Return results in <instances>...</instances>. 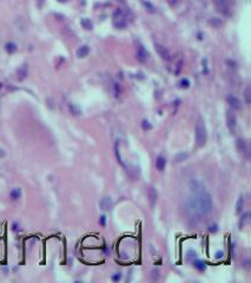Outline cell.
Segmentation results:
<instances>
[{"mask_svg":"<svg viewBox=\"0 0 251 283\" xmlns=\"http://www.w3.org/2000/svg\"><path fill=\"white\" fill-rule=\"evenodd\" d=\"M187 157H189L187 154L181 152V154H177V155L175 156V160H176V162H178V163H181V162H183V160H185Z\"/></svg>","mask_w":251,"mask_h":283,"instance_id":"2e32d148","label":"cell"},{"mask_svg":"<svg viewBox=\"0 0 251 283\" xmlns=\"http://www.w3.org/2000/svg\"><path fill=\"white\" fill-rule=\"evenodd\" d=\"M147 197H149L150 205H151V207H154V204H156V202H157L158 195H157V191L154 190L153 186H150V188H149V190H147Z\"/></svg>","mask_w":251,"mask_h":283,"instance_id":"ba28073f","label":"cell"},{"mask_svg":"<svg viewBox=\"0 0 251 283\" xmlns=\"http://www.w3.org/2000/svg\"><path fill=\"white\" fill-rule=\"evenodd\" d=\"M113 25L117 28H124L126 26V17L123 11H116L113 15Z\"/></svg>","mask_w":251,"mask_h":283,"instance_id":"3957f363","label":"cell"},{"mask_svg":"<svg viewBox=\"0 0 251 283\" xmlns=\"http://www.w3.org/2000/svg\"><path fill=\"white\" fill-rule=\"evenodd\" d=\"M147 52H146V50L140 45L139 47H138V50H137V59L139 60L140 63H145L146 60H147Z\"/></svg>","mask_w":251,"mask_h":283,"instance_id":"9c48e42d","label":"cell"},{"mask_svg":"<svg viewBox=\"0 0 251 283\" xmlns=\"http://www.w3.org/2000/svg\"><path fill=\"white\" fill-rule=\"evenodd\" d=\"M226 100H228V104L232 107V110H240V101L237 97L232 96V95H229L226 97Z\"/></svg>","mask_w":251,"mask_h":283,"instance_id":"52a82bcc","label":"cell"},{"mask_svg":"<svg viewBox=\"0 0 251 283\" xmlns=\"http://www.w3.org/2000/svg\"><path fill=\"white\" fill-rule=\"evenodd\" d=\"M113 89H114V96H116V97H119V95H120V87H119V85L114 84L113 85Z\"/></svg>","mask_w":251,"mask_h":283,"instance_id":"44dd1931","label":"cell"},{"mask_svg":"<svg viewBox=\"0 0 251 283\" xmlns=\"http://www.w3.org/2000/svg\"><path fill=\"white\" fill-rule=\"evenodd\" d=\"M99 205H100V209H101V210H104V211L109 210V209H110V208L112 207V199H111V197H109V196L104 197L103 199H101V201H100Z\"/></svg>","mask_w":251,"mask_h":283,"instance_id":"30bf717a","label":"cell"},{"mask_svg":"<svg viewBox=\"0 0 251 283\" xmlns=\"http://www.w3.org/2000/svg\"><path fill=\"white\" fill-rule=\"evenodd\" d=\"M243 207H244V198H243V196H239V198H238V201H237V205H236V212H237L238 215L242 213Z\"/></svg>","mask_w":251,"mask_h":283,"instance_id":"4fadbf2b","label":"cell"},{"mask_svg":"<svg viewBox=\"0 0 251 283\" xmlns=\"http://www.w3.org/2000/svg\"><path fill=\"white\" fill-rule=\"evenodd\" d=\"M159 277H160V275H159V271H158V270H152V271H151V280H152V281L159 280Z\"/></svg>","mask_w":251,"mask_h":283,"instance_id":"ffe728a7","label":"cell"},{"mask_svg":"<svg viewBox=\"0 0 251 283\" xmlns=\"http://www.w3.org/2000/svg\"><path fill=\"white\" fill-rule=\"evenodd\" d=\"M194 266H195V268H197L198 270H200V271H203V270H205V263H203L202 261H194Z\"/></svg>","mask_w":251,"mask_h":283,"instance_id":"e0dca14e","label":"cell"},{"mask_svg":"<svg viewBox=\"0 0 251 283\" xmlns=\"http://www.w3.org/2000/svg\"><path fill=\"white\" fill-rule=\"evenodd\" d=\"M217 230H218V225H217L216 223H213V224H210V226H209V231H210V232H217Z\"/></svg>","mask_w":251,"mask_h":283,"instance_id":"7402d4cb","label":"cell"},{"mask_svg":"<svg viewBox=\"0 0 251 283\" xmlns=\"http://www.w3.org/2000/svg\"><path fill=\"white\" fill-rule=\"evenodd\" d=\"M154 47H156L157 53L159 54V57H160L163 60H170V52H169V50H167L165 46H163V45H160V44H156Z\"/></svg>","mask_w":251,"mask_h":283,"instance_id":"5b68a950","label":"cell"},{"mask_svg":"<svg viewBox=\"0 0 251 283\" xmlns=\"http://www.w3.org/2000/svg\"><path fill=\"white\" fill-rule=\"evenodd\" d=\"M189 85H190V82L187 80V79H183L181 82V86L183 87V89H186V87H189Z\"/></svg>","mask_w":251,"mask_h":283,"instance_id":"603a6c76","label":"cell"},{"mask_svg":"<svg viewBox=\"0 0 251 283\" xmlns=\"http://www.w3.org/2000/svg\"><path fill=\"white\" fill-rule=\"evenodd\" d=\"M196 142L198 146H203L206 142V127L202 119H199L196 124Z\"/></svg>","mask_w":251,"mask_h":283,"instance_id":"6da1fadb","label":"cell"},{"mask_svg":"<svg viewBox=\"0 0 251 283\" xmlns=\"http://www.w3.org/2000/svg\"><path fill=\"white\" fill-rule=\"evenodd\" d=\"M143 127H144L145 130H147V129H151V125L149 124V122H146V120H144V122H143Z\"/></svg>","mask_w":251,"mask_h":283,"instance_id":"484cf974","label":"cell"},{"mask_svg":"<svg viewBox=\"0 0 251 283\" xmlns=\"http://www.w3.org/2000/svg\"><path fill=\"white\" fill-rule=\"evenodd\" d=\"M99 223L101 224L103 226L106 225V217L103 215V216H100V218H99Z\"/></svg>","mask_w":251,"mask_h":283,"instance_id":"cb8c5ba5","label":"cell"},{"mask_svg":"<svg viewBox=\"0 0 251 283\" xmlns=\"http://www.w3.org/2000/svg\"><path fill=\"white\" fill-rule=\"evenodd\" d=\"M88 52H90L88 46H87V45H83V46H80V47L77 50V56L79 57V58H84V57H86L88 54Z\"/></svg>","mask_w":251,"mask_h":283,"instance_id":"7c38bea8","label":"cell"},{"mask_svg":"<svg viewBox=\"0 0 251 283\" xmlns=\"http://www.w3.org/2000/svg\"><path fill=\"white\" fill-rule=\"evenodd\" d=\"M15 50H17L15 44H13V42H8V44H6V51H7L8 53H13V52H15Z\"/></svg>","mask_w":251,"mask_h":283,"instance_id":"ac0fdd59","label":"cell"},{"mask_svg":"<svg viewBox=\"0 0 251 283\" xmlns=\"http://www.w3.org/2000/svg\"><path fill=\"white\" fill-rule=\"evenodd\" d=\"M82 25H83L86 30H91V28H92V24H91V21H90L88 19H83V20H82Z\"/></svg>","mask_w":251,"mask_h":283,"instance_id":"d6986e66","label":"cell"},{"mask_svg":"<svg viewBox=\"0 0 251 283\" xmlns=\"http://www.w3.org/2000/svg\"><path fill=\"white\" fill-rule=\"evenodd\" d=\"M226 124H228L230 132H235V130H236V116L234 114L232 111L226 112Z\"/></svg>","mask_w":251,"mask_h":283,"instance_id":"277c9868","label":"cell"},{"mask_svg":"<svg viewBox=\"0 0 251 283\" xmlns=\"http://www.w3.org/2000/svg\"><path fill=\"white\" fill-rule=\"evenodd\" d=\"M166 165V159L163 157V156H158L157 159H156V168L158 171H163L164 168Z\"/></svg>","mask_w":251,"mask_h":283,"instance_id":"8fae6325","label":"cell"},{"mask_svg":"<svg viewBox=\"0 0 251 283\" xmlns=\"http://www.w3.org/2000/svg\"><path fill=\"white\" fill-rule=\"evenodd\" d=\"M112 280H113V281H116V282H117V281H119V280H122V274H120V272H118V274L113 275V276H112Z\"/></svg>","mask_w":251,"mask_h":283,"instance_id":"d4e9b609","label":"cell"},{"mask_svg":"<svg viewBox=\"0 0 251 283\" xmlns=\"http://www.w3.org/2000/svg\"><path fill=\"white\" fill-rule=\"evenodd\" d=\"M236 145H237V150L240 152V154H243V155L245 156V157H249V146H248V143L244 141V139H237V143H236Z\"/></svg>","mask_w":251,"mask_h":283,"instance_id":"8992f818","label":"cell"},{"mask_svg":"<svg viewBox=\"0 0 251 283\" xmlns=\"http://www.w3.org/2000/svg\"><path fill=\"white\" fill-rule=\"evenodd\" d=\"M223 255L224 254L222 253V251H217V254H216V258H217V260H221V258L223 257Z\"/></svg>","mask_w":251,"mask_h":283,"instance_id":"4316f807","label":"cell"},{"mask_svg":"<svg viewBox=\"0 0 251 283\" xmlns=\"http://www.w3.org/2000/svg\"><path fill=\"white\" fill-rule=\"evenodd\" d=\"M20 196H21V190H20L19 188H14L13 190L11 191V198H12L13 201L19 199V198H20Z\"/></svg>","mask_w":251,"mask_h":283,"instance_id":"5bb4252c","label":"cell"},{"mask_svg":"<svg viewBox=\"0 0 251 283\" xmlns=\"http://www.w3.org/2000/svg\"><path fill=\"white\" fill-rule=\"evenodd\" d=\"M244 97H245V101H246V104L249 105L251 103V89L248 86L246 89H245V91H244Z\"/></svg>","mask_w":251,"mask_h":283,"instance_id":"9a60e30c","label":"cell"},{"mask_svg":"<svg viewBox=\"0 0 251 283\" xmlns=\"http://www.w3.org/2000/svg\"><path fill=\"white\" fill-rule=\"evenodd\" d=\"M212 2L216 5L217 10L224 15H231V6L230 0H212Z\"/></svg>","mask_w":251,"mask_h":283,"instance_id":"7a4b0ae2","label":"cell"}]
</instances>
